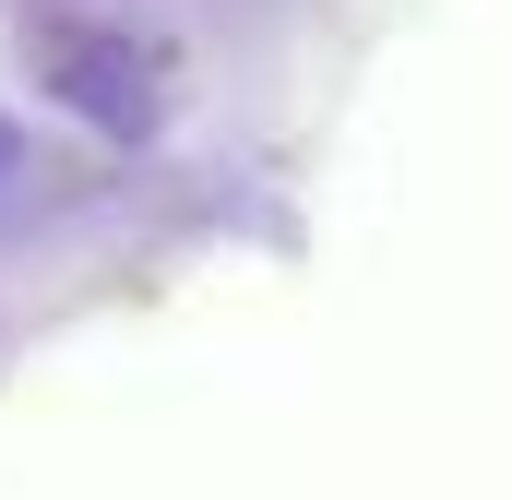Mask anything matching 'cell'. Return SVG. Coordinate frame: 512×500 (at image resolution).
Returning a JSON list of instances; mask_svg holds the SVG:
<instances>
[{
	"label": "cell",
	"instance_id": "obj_1",
	"mask_svg": "<svg viewBox=\"0 0 512 500\" xmlns=\"http://www.w3.org/2000/svg\"><path fill=\"white\" fill-rule=\"evenodd\" d=\"M12 143H24V131H12V120H0V179H12Z\"/></svg>",
	"mask_w": 512,
	"mask_h": 500
}]
</instances>
